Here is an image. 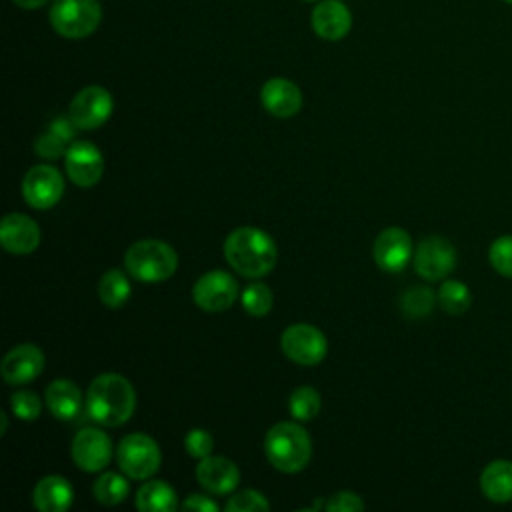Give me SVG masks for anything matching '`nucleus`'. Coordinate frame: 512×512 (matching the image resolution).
<instances>
[{"label":"nucleus","instance_id":"nucleus-1","mask_svg":"<svg viewBox=\"0 0 512 512\" xmlns=\"http://www.w3.org/2000/svg\"><path fill=\"white\" fill-rule=\"evenodd\" d=\"M228 264L244 278H262L276 266V244L270 234L254 226H240L224 240Z\"/></svg>","mask_w":512,"mask_h":512},{"label":"nucleus","instance_id":"nucleus-2","mask_svg":"<svg viewBox=\"0 0 512 512\" xmlns=\"http://www.w3.org/2000/svg\"><path fill=\"white\" fill-rule=\"evenodd\" d=\"M86 408L94 422L102 426H120L134 414L136 392L130 380L120 374L106 372L90 382Z\"/></svg>","mask_w":512,"mask_h":512},{"label":"nucleus","instance_id":"nucleus-3","mask_svg":"<svg viewBox=\"0 0 512 512\" xmlns=\"http://www.w3.org/2000/svg\"><path fill=\"white\" fill-rule=\"evenodd\" d=\"M268 462L286 474L300 472L306 468L312 456V442L308 432L296 422L274 424L264 440Z\"/></svg>","mask_w":512,"mask_h":512},{"label":"nucleus","instance_id":"nucleus-4","mask_svg":"<svg viewBox=\"0 0 512 512\" xmlns=\"http://www.w3.org/2000/svg\"><path fill=\"white\" fill-rule=\"evenodd\" d=\"M126 272L138 282L168 280L178 268L176 250L156 238L136 240L124 254Z\"/></svg>","mask_w":512,"mask_h":512},{"label":"nucleus","instance_id":"nucleus-5","mask_svg":"<svg viewBox=\"0 0 512 512\" xmlns=\"http://www.w3.org/2000/svg\"><path fill=\"white\" fill-rule=\"evenodd\" d=\"M48 18L56 34L80 40L100 26L102 6L98 0H54Z\"/></svg>","mask_w":512,"mask_h":512},{"label":"nucleus","instance_id":"nucleus-6","mask_svg":"<svg viewBox=\"0 0 512 512\" xmlns=\"http://www.w3.org/2000/svg\"><path fill=\"white\" fill-rule=\"evenodd\" d=\"M116 460L128 478L146 480L158 472L162 454L154 438L142 432H134L120 440L116 448Z\"/></svg>","mask_w":512,"mask_h":512},{"label":"nucleus","instance_id":"nucleus-7","mask_svg":"<svg viewBox=\"0 0 512 512\" xmlns=\"http://www.w3.org/2000/svg\"><path fill=\"white\" fill-rule=\"evenodd\" d=\"M282 352L300 366H314L324 360L328 352L326 336L312 324H292L282 332Z\"/></svg>","mask_w":512,"mask_h":512},{"label":"nucleus","instance_id":"nucleus-8","mask_svg":"<svg viewBox=\"0 0 512 512\" xmlns=\"http://www.w3.org/2000/svg\"><path fill=\"white\" fill-rule=\"evenodd\" d=\"M112 110L114 100L106 88L86 86L72 98L68 118L80 130H96L110 118Z\"/></svg>","mask_w":512,"mask_h":512},{"label":"nucleus","instance_id":"nucleus-9","mask_svg":"<svg viewBox=\"0 0 512 512\" xmlns=\"http://www.w3.org/2000/svg\"><path fill=\"white\" fill-rule=\"evenodd\" d=\"M238 296L240 290L236 278L224 270H210L202 274L192 288V298L196 306L206 312L228 310Z\"/></svg>","mask_w":512,"mask_h":512},{"label":"nucleus","instance_id":"nucleus-10","mask_svg":"<svg viewBox=\"0 0 512 512\" xmlns=\"http://www.w3.org/2000/svg\"><path fill=\"white\" fill-rule=\"evenodd\" d=\"M64 194V178L50 164L32 166L22 178V196L36 210L52 208Z\"/></svg>","mask_w":512,"mask_h":512},{"label":"nucleus","instance_id":"nucleus-11","mask_svg":"<svg viewBox=\"0 0 512 512\" xmlns=\"http://www.w3.org/2000/svg\"><path fill=\"white\" fill-rule=\"evenodd\" d=\"M456 266V248L442 236L420 240L414 252V270L424 280L436 282L446 278Z\"/></svg>","mask_w":512,"mask_h":512},{"label":"nucleus","instance_id":"nucleus-12","mask_svg":"<svg viewBox=\"0 0 512 512\" xmlns=\"http://www.w3.org/2000/svg\"><path fill=\"white\" fill-rule=\"evenodd\" d=\"M64 166L68 178L80 186L90 188L98 184L104 172V158L98 146H94L88 140H78L66 148L64 154Z\"/></svg>","mask_w":512,"mask_h":512},{"label":"nucleus","instance_id":"nucleus-13","mask_svg":"<svg viewBox=\"0 0 512 512\" xmlns=\"http://www.w3.org/2000/svg\"><path fill=\"white\" fill-rule=\"evenodd\" d=\"M72 460L84 472H100L112 458V440L98 428H84L72 440Z\"/></svg>","mask_w":512,"mask_h":512},{"label":"nucleus","instance_id":"nucleus-14","mask_svg":"<svg viewBox=\"0 0 512 512\" xmlns=\"http://www.w3.org/2000/svg\"><path fill=\"white\" fill-rule=\"evenodd\" d=\"M412 252H414V246H412L410 234L404 228H398V226L384 228L376 236L374 246H372L374 260H376L378 268H382L384 272L404 270V266L414 256Z\"/></svg>","mask_w":512,"mask_h":512},{"label":"nucleus","instance_id":"nucleus-15","mask_svg":"<svg viewBox=\"0 0 512 512\" xmlns=\"http://www.w3.org/2000/svg\"><path fill=\"white\" fill-rule=\"evenodd\" d=\"M42 370L44 354L36 344H18L10 348L0 364L2 378L12 386H20L38 378Z\"/></svg>","mask_w":512,"mask_h":512},{"label":"nucleus","instance_id":"nucleus-16","mask_svg":"<svg viewBox=\"0 0 512 512\" xmlns=\"http://www.w3.org/2000/svg\"><path fill=\"white\" fill-rule=\"evenodd\" d=\"M0 244L10 254H30L40 244V228L30 216L12 212L0 222Z\"/></svg>","mask_w":512,"mask_h":512},{"label":"nucleus","instance_id":"nucleus-17","mask_svg":"<svg viewBox=\"0 0 512 512\" xmlns=\"http://www.w3.org/2000/svg\"><path fill=\"white\" fill-rule=\"evenodd\" d=\"M196 480L212 494H230L240 484V470L230 458L206 456L196 466Z\"/></svg>","mask_w":512,"mask_h":512},{"label":"nucleus","instance_id":"nucleus-18","mask_svg":"<svg viewBox=\"0 0 512 512\" xmlns=\"http://www.w3.org/2000/svg\"><path fill=\"white\" fill-rule=\"evenodd\" d=\"M312 28L314 32L328 42L342 40L352 28V14L340 0H322L312 10Z\"/></svg>","mask_w":512,"mask_h":512},{"label":"nucleus","instance_id":"nucleus-19","mask_svg":"<svg viewBox=\"0 0 512 512\" xmlns=\"http://www.w3.org/2000/svg\"><path fill=\"white\" fill-rule=\"evenodd\" d=\"M260 100L276 118H290L302 108V92L288 78H270L260 90Z\"/></svg>","mask_w":512,"mask_h":512},{"label":"nucleus","instance_id":"nucleus-20","mask_svg":"<svg viewBox=\"0 0 512 512\" xmlns=\"http://www.w3.org/2000/svg\"><path fill=\"white\" fill-rule=\"evenodd\" d=\"M74 490L64 476L50 474L36 482L32 502L40 512H64L72 506Z\"/></svg>","mask_w":512,"mask_h":512},{"label":"nucleus","instance_id":"nucleus-21","mask_svg":"<svg viewBox=\"0 0 512 512\" xmlns=\"http://www.w3.org/2000/svg\"><path fill=\"white\" fill-rule=\"evenodd\" d=\"M44 400L58 420H72L82 410V392L68 378L52 380L44 392Z\"/></svg>","mask_w":512,"mask_h":512},{"label":"nucleus","instance_id":"nucleus-22","mask_svg":"<svg viewBox=\"0 0 512 512\" xmlns=\"http://www.w3.org/2000/svg\"><path fill=\"white\" fill-rule=\"evenodd\" d=\"M480 488L484 496L492 502L504 504L512 500V462L494 460L490 462L480 476Z\"/></svg>","mask_w":512,"mask_h":512},{"label":"nucleus","instance_id":"nucleus-23","mask_svg":"<svg viewBox=\"0 0 512 512\" xmlns=\"http://www.w3.org/2000/svg\"><path fill=\"white\" fill-rule=\"evenodd\" d=\"M136 508L140 512H172L178 508V498L170 484L148 480L136 494Z\"/></svg>","mask_w":512,"mask_h":512},{"label":"nucleus","instance_id":"nucleus-24","mask_svg":"<svg viewBox=\"0 0 512 512\" xmlns=\"http://www.w3.org/2000/svg\"><path fill=\"white\" fill-rule=\"evenodd\" d=\"M130 282L118 268L106 270L98 282V296L106 308H120L130 298Z\"/></svg>","mask_w":512,"mask_h":512},{"label":"nucleus","instance_id":"nucleus-25","mask_svg":"<svg viewBox=\"0 0 512 512\" xmlns=\"http://www.w3.org/2000/svg\"><path fill=\"white\" fill-rule=\"evenodd\" d=\"M130 492L128 480L118 472H104L100 478H96L92 486L94 498L104 506H116L120 504Z\"/></svg>","mask_w":512,"mask_h":512},{"label":"nucleus","instance_id":"nucleus-26","mask_svg":"<svg viewBox=\"0 0 512 512\" xmlns=\"http://www.w3.org/2000/svg\"><path fill=\"white\" fill-rule=\"evenodd\" d=\"M438 304L444 312L452 314V316H458V314H464L470 304H472V294L468 290V286L460 280H446L442 282L440 290H438Z\"/></svg>","mask_w":512,"mask_h":512},{"label":"nucleus","instance_id":"nucleus-27","mask_svg":"<svg viewBox=\"0 0 512 512\" xmlns=\"http://www.w3.org/2000/svg\"><path fill=\"white\" fill-rule=\"evenodd\" d=\"M436 294L426 286H410L400 296V308L406 318H424L436 304Z\"/></svg>","mask_w":512,"mask_h":512},{"label":"nucleus","instance_id":"nucleus-28","mask_svg":"<svg viewBox=\"0 0 512 512\" xmlns=\"http://www.w3.org/2000/svg\"><path fill=\"white\" fill-rule=\"evenodd\" d=\"M240 300H242L244 310H246L250 316H256V318L266 316V314L272 310V304H274L272 290H270L266 284H262V282H252V284H248V286L242 290Z\"/></svg>","mask_w":512,"mask_h":512},{"label":"nucleus","instance_id":"nucleus-29","mask_svg":"<svg viewBox=\"0 0 512 512\" xmlns=\"http://www.w3.org/2000/svg\"><path fill=\"white\" fill-rule=\"evenodd\" d=\"M320 394L312 386H298L288 400L290 414L296 420H312L320 412Z\"/></svg>","mask_w":512,"mask_h":512},{"label":"nucleus","instance_id":"nucleus-30","mask_svg":"<svg viewBox=\"0 0 512 512\" xmlns=\"http://www.w3.org/2000/svg\"><path fill=\"white\" fill-rule=\"evenodd\" d=\"M268 508H270V504H268L266 496L252 488H244V490L232 494L230 500L226 502L228 512H264Z\"/></svg>","mask_w":512,"mask_h":512},{"label":"nucleus","instance_id":"nucleus-31","mask_svg":"<svg viewBox=\"0 0 512 512\" xmlns=\"http://www.w3.org/2000/svg\"><path fill=\"white\" fill-rule=\"evenodd\" d=\"M488 258H490V264L492 268L506 276V278H512V236L506 234V236H498L492 244H490V250H488Z\"/></svg>","mask_w":512,"mask_h":512},{"label":"nucleus","instance_id":"nucleus-32","mask_svg":"<svg viewBox=\"0 0 512 512\" xmlns=\"http://www.w3.org/2000/svg\"><path fill=\"white\" fill-rule=\"evenodd\" d=\"M10 408L12 412L16 414V418L20 420H26V422H32L40 416L42 412V402L40 398L30 392V390H16L12 396H10Z\"/></svg>","mask_w":512,"mask_h":512},{"label":"nucleus","instance_id":"nucleus-33","mask_svg":"<svg viewBox=\"0 0 512 512\" xmlns=\"http://www.w3.org/2000/svg\"><path fill=\"white\" fill-rule=\"evenodd\" d=\"M184 448L192 458H206L210 456L212 448H214V440L210 436V432H206L204 428H192L186 438H184Z\"/></svg>","mask_w":512,"mask_h":512},{"label":"nucleus","instance_id":"nucleus-34","mask_svg":"<svg viewBox=\"0 0 512 512\" xmlns=\"http://www.w3.org/2000/svg\"><path fill=\"white\" fill-rule=\"evenodd\" d=\"M324 508L328 512H356V510H364V502L358 494L350 492V490H342L336 492L328 498V502L324 504Z\"/></svg>","mask_w":512,"mask_h":512},{"label":"nucleus","instance_id":"nucleus-35","mask_svg":"<svg viewBox=\"0 0 512 512\" xmlns=\"http://www.w3.org/2000/svg\"><path fill=\"white\" fill-rule=\"evenodd\" d=\"M64 144H66V140H64L62 136H58L56 132L50 130V132L42 134V136L36 140L34 150H36L42 158H58V156L66 154Z\"/></svg>","mask_w":512,"mask_h":512},{"label":"nucleus","instance_id":"nucleus-36","mask_svg":"<svg viewBox=\"0 0 512 512\" xmlns=\"http://www.w3.org/2000/svg\"><path fill=\"white\" fill-rule=\"evenodd\" d=\"M182 508L184 510H200V512H216L218 504L214 500H210L208 496H204V494H192L184 500Z\"/></svg>","mask_w":512,"mask_h":512},{"label":"nucleus","instance_id":"nucleus-37","mask_svg":"<svg viewBox=\"0 0 512 512\" xmlns=\"http://www.w3.org/2000/svg\"><path fill=\"white\" fill-rule=\"evenodd\" d=\"M18 8H22V10H38V8H42L48 0H12Z\"/></svg>","mask_w":512,"mask_h":512},{"label":"nucleus","instance_id":"nucleus-38","mask_svg":"<svg viewBox=\"0 0 512 512\" xmlns=\"http://www.w3.org/2000/svg\"><path fill=\"white\" fill-rule=\"evenodd\" d=\"M0 420H2V430H0V434L4 436L6 430H8V416H6L4 412H0Z\"/></svg>","mask_w":512,"mask_h":512},{"label":"nucleus","instance_id":"nucleus-39","mask_svg":"<svg viewBox=\"0 0 512 512\" xmlns=\"http://www.w3.org/2000/svg\"><path fill=\"white\" fill-rule=\"evenodd\" d=\"M504 2H508V4H512V0H504Z\"/></svg>","mask_w":512,"mask_h":512},{"label":"nucleus","instance_id":"nucleus-40","mask_svg":"<svg viewBox=\"0 0 512 512\" xmlns=\"http://www.w3.org/2000/svg\"><path fill=\"white\" fill-rule=\"evenodd\" d=\"M306 2H316V0H306Z\"/></svg>","mask_w":512,"mask_h":512}]
</instances>
